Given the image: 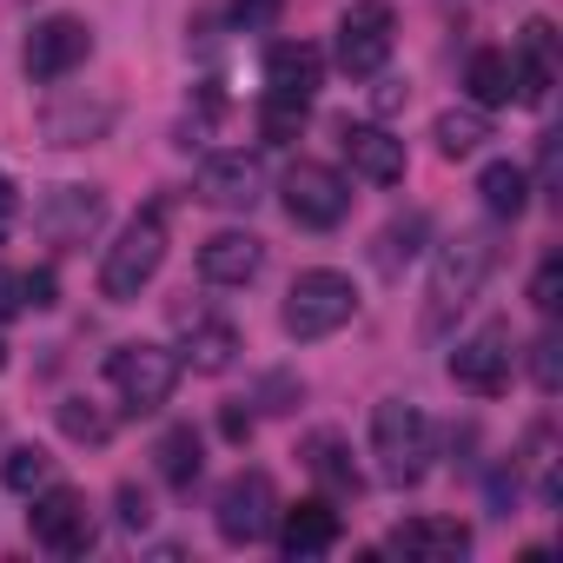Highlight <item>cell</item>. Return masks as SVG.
I'll return each mask as SVG.
<instances>
[{"label":"cell","instance_id":"obj_33","mask_svg":"<svg viewBox=\"0 0 563 563\" xmlns=\"http://www.w3.org/2000/svg\"><path fill=\"white\" fill-rule=\"evenodd\" d=\"M120 523H126V530H146V523H153V504H146L140 484H120Z\"/></svg>","mask_w":563,"mask_h":563},{"label":"cell","instance_id":"obj_9","mask_svg":"<svg viewBox=\"0 0 563 563\" xmlns=\"http://www.w3.org/2000/svg\"><path fill=\"white\" fill-rule=\"evenodd\" d=\"M27 530H34V543H47L54 556H80V550H93V517H87V497H80V490H67V484L34 490Z\"/></svg>","mask_w":563,"mask_h":563},{"label":"cell","instance_id":"obj_23","mask_svg":"<svg viewBox=\"0 0 563 563\" xmlns=\"http://www.w3.org/2000/svg\"><path fill=\"white\" fill-rule=\"evenodd\" d=\"M464 93H471L477 113L510 107V54H504V47H477L471 67H464Z\"/></svg>","mask_w":563,"mask_h":563},{"label":"cell","instance_id":"obj_39","mask_svg":"<svg viewBox=\"0 0 563 563\" xmlns=\"http://www.w3.org/2000/svg\"><path fill=\"white\" fill-rule=\"evenodd\" d=\"M14 206H21V199H14V179L0 173V239H8V225H14Z\"/></svg>","mask_w":563,"mask_h":563},{"label":"cell","instance_id":"obj_12","mask_svg":"<svg viewBox=\"0 0 563 563\" xmlns=\"http://www.w3.org/2000/svg\"><path fill=\"white\" fill-rule=\"evenodd\" d=\"M556 87V27L550 21H530L517 54H510V100L517 107H543Z\"/></svg>","mask_w":563,"mask_h":563},{"label":"cell","instance_id":"obj_15","mask_svg":"<svg viewBox=\"0 0 563 563\" xmlns=\"http://www.w3.org/2000/svg\"><path fill=\"white\" fill-rule=\"evenodd\" d=\"M319 80H325V60H319V47H306V41H278V47L265 54V93H272V100L312 107Z\"/></svg>","mask_w":563,"mask_h":563},{"label":"cell","instance_id":"obj_36","mask_svg":"<svg viewBox=\"0 0 563 563\" xmlns=\"http://www.w3.org/2000/svg\"><path fill=\"white\" fill-rule=\"evenodd\" d=\"M556 173H563V153H556V133H543V146H537V179H543V192H556Z\"/></svg>","mask_w":563,"mask_h":563},{"label":"cell","instance_id":"obj_40","mask_svg":"<svg viewBox=\"0 0 563 563\" xmlns=\"http://www.w3.org/2000/svg\"><path fill=\"white\" fill-rule=\"evenodd\" d=\"M0 365H8V345H0Z\"/></svg>","mask_w":563,"mask_h":563},{"label":"cell","instance_id":"obj_37","mask_svg":"<svg viewBox=\"0 0 563 563\" xmlns=\"http://www.w3.org/2000/svg\"><path fill=\"white\" fill-rule=\"evenodd\" d=\"M14 312H21V278H14L8 265H0V325H8Z\"/></svg>","mask_w":563,"mask_h":563},{"label":"cell","instance_id":"obj_11","mask_svg":"<svg viewBox=\"0 0 563 563\" xmlns=\"http://www.w3.org/2000/svg\"><path fill=\"white\" fill-rule=\"evenodd\" d=\"M451 378H457L471 398H497V391L510 385V332H504V325L471 332V339L451 352Z\"/></svg>","mask_w":563,"mask_h":563},{"label":"cell","instance_id":"obj_30","mask_svg":"<svg viewBox=\"0 0 563 563\" xmlns=\"http://www.w3.org/2000/svg\"><path fill=\"white\" fill-rule=\"evenodd\" d=\"M306 113H312V107H299V100H272V93H265V107H258V133H265L272 146H286V140H299Z\"/></svg>","mask_w":563,"mask_h":563},{"label":"cell","instance_id":"obj_14","mask_svg":"<svg viewBox=\"0 0 563 563\" xmlns=\"http://www.w3.org/2000/svg\"><path fill=\"white\" fill-rule=\"evenodd\" d=\"M258 186H265V173H258L252 153H212V159L199 166V199H206V206L245 212V206H258Z\"/></svg>","mask_w":563,"mask_h":563},{"label":"cell","instance_id":"obj_16","mask_svg":"<svg viewBox=\"0 0 563 563\" xmlns=\"http://www.w3.org/2000/svg\"><path fill=\"white\" fill-rule=\"evenodd\" d=\"M272 530H278V550L286 556H325L339 543V510H332V497H306L292 510H278Z\"/></svg>","mask_w":563,"mask_h":563},{"label":"cell","instance_id":"obj_26","mask_svg":"<svg viewBox=\"0 0 563 563\" xmlns=\"http://www.w3.org/2000/svg\"><path fill=\"white\" fill-rule=\"evenodd\" d=\"M490 140V120L471 107V113H438V153L444 159H471L477 146Z\"/></svg>","mask_w":563,"mask_h":563},{"label":"cell","instance_id":"obj_13","mask_svg":"<svg viewBox=\"0 0 563 563\" xmlns=\"http://www.w3.org/2000/svg\"><path fill=\"white\" fill-rule=\"evenodd\" d=\"M100 219H107V199H100L93 186H54V192L34 206V225H41L54 245H87Z\"/></svg>","mask_w":563,"mask_h":563},{"label":"cell","instance_id":"obj_24","mask_svg":"<svg viewBox=\"0 0 563 563\" xmlns=\"http://www.w3.org/2000/svg\"><path fill=\"white\" fill-rule=\"evenodd\" d=\"M477 192H484V212L523 219V206H530V173H523L517 159H490V166L477 173Z\"/></svg>","mask_w":563,"mask_h":563},{"label":"cell","instance_id":"obj_6","mask_svg":"<svg viewBox=\"0 0 563 563\" xmlns=\"http://www.w3.org/2000/svg\"><path fill=\"white\" fill-rule=\"evenodd\" d=\"M212 523H219V537L225 543H258V537H272V523H278V490H272V477L265 471H239V477H225V490H219V504H212Z\"/></svg>","mask_w":563,"mask_h":563},{"label":"cell","instance_id":"obj_2","mask_svg":"<svg viewBox=\"0 0 563 563\" xmlns=\"http://www.w3.org/2000/svg\"><path fill=\"white\" fill-rule=\"evenodd\" d=\"M372 451H378V477L385 484H418L431 471V418L405 398H385L372 411Z\"/></svg>","mask_w":563,"mask_h":563},{"label":"cell","instance_id":"obj_28","mask_svg":"<svg viewBox=\"0 0 563 563\" xmlns=\"http://www.w3.org/2000/svg\"><path fill=\"white\" fill-rule=\"evenodd\" d=\"M0 477H8V490L34 497V490H47V484H54V457H47L41 444H21V451H8V464H0Z\"/></svg>","mask_w":563,"mask_h":563},{"label":"cell","instance_id":"obj_35","mask_svg":"<svg viewBox=\"0 0 563 563\" xmlns=\"http://www.w3.org/2000/svg\"><path fill=\"white\" fill-rule=\"evenodd\" d=\"M21 306H34V312L54 306V272H27V278H21Z\"/></svg>","mask_w":563,"mask_h":563},{"label":"cell","instance_id":"obj_38","mask_svg":"<svg viewBox=\"0 0 563 563\" xmlns=\"http://www.w3.org/2000/svg\"><path fill=\"white\" fill-rule=\"evenodd\" d=\"M219 431H225L232 444H245V438H252V411H239V405H225V418H219Z\"/></svg>","mask_w":563,"mask_h":563},{"label":"cell","instance_id":"obj_4","mask_svg":"<svg viewBox=\"0 0 563 563\" xmlns=\"http://www.w3.org/2000/svg\"><path fill=\"white\" fill-rule=\"evenodd\" d=\"M490 239L484 232H457V239H444L438 245V265H431V312H424V325L438 332L451 312H464L471 299H477V286H484V272H490Z\"/></svg>","mask_w":563,"mask_h":563},{"label":"cell","instance_id":"obj_27","mask_svg":"<svg viewBox=\"0 0 563 563\" xmlns=\"http://www.w3.org/2000/svg\"><path fill=\"white\" fill-rule=\"evenodd\" d=\"M418 245H424V212H411V219H391L385 232H378V272H405L411 258H418Z\"/></svg>","mask_w":563,"mask_h":563},{"label":"cell","instance_id":"obj_32","mask_svg":"<svg viewBox=\"0 0 563 563\" xmlns=\"http://www.w3.org/2000/svg\"><path fill=\"white\" fill-rule=\"evenodd\" d=\"M530 306H537L543 319L563 306V258H556V252H550V258L537 265V278H530Z\"/></svg>","mask_w":563,"mask_h":563},{"label":"cell","instance_id":"obj_22","mask_svg":"<svg viewBox=\"0 0 563 563\" xmlns=\"http://www.w3.org/2000/svg\"><path fill=\"white\" fill-rule=\"evenodd\" d=\"M306 464H312V477H319L332 497H358V490H365V477H358V464H352V451H345L339 431H312V438H306Z\"/></svg>","mask_w":563,"mask_h":563},{"label":"cell","instance_id":"obj_29","mask_svg":"<svg viewBox=\"0 0 563 563\" xmlns=\"http://www.w3.org/2000/svg\"><path fill=\"white\" fill-rule=\"evenodd\" d=\"M54 418H60V431H67L74 444H107V438H113V424H107V411H93L87 398H67V405H60Z\"/></svg>","mask_w":563,"mask_h":563},{"label":"cell","instance_id":"obj_18","mask_svg":"<svg viewBox=\"0 0 563 563\" xmlns=\"http://www.w3.org/2000/svg\"><path fill=\"white\" fill-rule=\"evenodd\" d=\"M385 550L418 556V563H457V556L471 550V530H464L457 517H411V523H398V530L385 537Z\"/></svg>","mask_w":563,"mask_h":563},{"label":"cell","instance_id":"obj_7","mask_svg":"<svg viewBox=\"0 0 563 563\" xmlns=\"http://www.w3.org/2000/svg\"><path fill=\"white\" fill-rule=\"evenodd\" d=\"M391 41H398V21H391L385 0H352L345 21H339V67L352 80H372L391 60Z\"/></svg>","mask_w":563,"mask_h":563},{"label":"cell","instance_id":"obj_5","mask_svg":"<svg viewBox=\"0 0 563 563\" xmlns=\"http://www.w3.org/2000/svg\"><path fill=\"white\" fill-rule=\"evenodd\" d=\"M107 385L126 398V411H159L179 385V358L166 345H120L107 358Z\"/></svg>","mask_w":563,"mask_h":563},{"label":"cell","instance_id":"obj_21","mask_svg":"<svg viewBox=\"0 0 563 563\" xmlns=\"http://www.w3.org/2000/svg\"><path fill=\"white\" fill-rule=\"evenodd\" d=\"M113 126V107L107 100H60V107H47L41 113V133H47V146H87V140H100Z\"/></svg>","mask_w":563,"mask_h":563},{"label":"cell","instance_id":"obj_20","mask_svg":"<svg viewBox=\"0 0 563 563\" xmlns=\"http://www.w3.org/2000/svg\"><path fill=\"white\" fill-rule=\"evenodd\" d=\"M179 319V332H186V365L192 372H225L232 358H239V332L225 325V319H206V312H173Z\"/></svg>","mask_w":563,"mask_h":563},{"label":"cell","instance_id":"obj_1","mask_svg":"<svg viewBox=\"0 0 563 563\" xmlns=\"http://www.w3.org/2000/svg\"><path fill=\"white\" fill-rule=\"evenodd\" d=\"M159 265H166V212L146 206V212L126 219V232H120V239L107 245V258H100V299H113V306L140 299V292L153 286Z\"/></svg>","mask_w":563,"mask_h":563},{"label":"cell","instance_id":"obj_34","mask_svg":"<svg viewBox=\"0 0 563 563\" xmlns=\"http://www.w3.org/2000/svg\"><path fill=\"white\" fill-rule=\"evenodd\" d=\"M278 8H286V0H232V21L239 27H272Z\"/></svg>","mask_w":563,"mask_h":563},{"label":"cell","instance_id":"obj_17","mask_svg":"<svg viewBox=\"0 0 563 563\" xmlns=\"http://www.w3.org/2000/svg\"><path fill=\"white\" fill-rule=\"evenodd\" d=\"M339 146H345V159H352V173L358 179H372V186H398L405 179V140H391L385 126H339Z\"/></svg>","mask_w":563,"mask_h":563},{"label":"cell","instance_id":"obj_25","mask_svg":"<svg viewBox=\"0 0 563 563\" xmlns=\"http://www.w3.org/2000/svg\"><path fill=\"white\" fill-rule=\"evenodd\" d=\"M153 457H159V477H166L173 490H192V484H199V464H206V457H199V431H192V424H173V431L153 444Z\"/></svg>","mask_w":563,"mask_h":563},{"label":"cell","instance_id":"obj_8","mask_svg":"<svg viewBox=\"0 0 563 563\" xmlns=\"http://www.w3.org/2000/svg\"><path fill=\"white\" fill-rule=\"evenodd\" d=\"M87 54H93V27H87L80 14H47V21L27 34V80L54 87V80H67L74 67H87Z\"/></svg>","mask_w":563,"mask_h":563},{"label":"cell","instance_id":"obj_3","mask_svg":"<svg viewBox=\"0 0 563 563\" xmlns=\"http://www.w3.org/2000/svg\"><path fill=\"white\" fill-rule=\"evenodd\" d=\"M358 312V286L345 272L319 265V272H299L292 278V292H286V332L306 345V339H332L345 319Z\"/></svg>","mask_w":563,"mask_h":563},{"label":"cell","instance_id":"obj_31","mask_svg":"<svg viewBox=\"0 0 563 563\" xmlns=\"http://www.w3.org/2000/svg\"><path fill=\"white\" fill-rule=\"evenodd\" d=\"M530 378H537L543 398L563 391V339H556V332H537V345H530Z\"/></svg>","mask_w":563,"mask_h":563},{"label":"cell","instance_id":"obj_19","mask_svg":"<svg viewBox=\"0 0 563 563\" xmlns=\"http://www.w3.org/2000/svg\"><path fill=\"white\" fill-rule=\"evenodd\" d=\"M258 265H265V245L252 232H212L199 245V272L212 278V286H252Z\"/></svg>","mask_w":563,"mask_h":563},{"label":"cell","instance_id":"obj_10","mask_svg":"<svg viewBox=\"0 0 563 563\" xmlns=\"http://www.w3.org/2000/svg\"><path fill=\"white\" fill-rule=\"evenodd\" d=\"M286 212H292L299 225H312V232H332V225L352 212V186H345L332 166L299 159V166L286 173Z\"/></svg>","mask_w":563,"mask_h":563}]
</instances>
